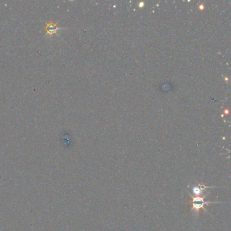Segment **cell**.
Listing matches in <instances>:
<instances>
[{
    "label": "cell",
    "mask_w": 231,
    "mask_h": 231,
    "mask_svg": "<svg viewBox=\"0 0 231 231\" xmlns=\"http://www.w3.org/2000/svg\"><path fill=\"white\" fill-rule=\"evenodd\" d=\"M211 203V201H204V198L202 197H193V199L190 203L192 205V207L194 210L199 211L200 210H203L205 205Z\"/></svg>",
    "instance_id": "cell-1"
},
{
    "label": "cell",
    "mask_w": 231,
    "mask_h": 231,
    "mask_svg": "<svg viewBox=\"0 0 231 231\" xmlns=\"http://www.w3.org/2000/svg\"><path fill=\"white\" fill-rule=\"evenodd\" d=\"M46 33L47 35H52L54 34H56L58 30L60 29V27L57 26L56 23H52V22H49L46 24Z\"/></svg>",
    "instance_id": "cell-2"
},
{
    "label": "cell",
    "mask_w": 231,
    "mask_h": 231,
    "mask_svg": "<svg viewBox=\"0 0 231 231\" xmlns=\"http://www.w3.org/2000/svg\"><path fill=\"white\" fill-rule=\"evenodd\" d=\"M207 188H210V187L206 186L203 184H200L198 185L197 186H194L193 187V192L195 195L199 197L201 195V194H202L203 191H204L205 189H207Z\"/></svg>",
    "instance_id": "cell-3"
}]
</instances>
